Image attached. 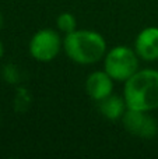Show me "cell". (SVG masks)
<instances>
[{
  "mask_svg": "<svg viewBox=\"0 0 158 159\" xmlns=\"http://www.w3.org/2000/svg\"><path fill=\"white\" fill-rule=\"evenodd\" d=\"M114 78L105 71V70H97L92 71L91 74H88V77L86 78V92L92 101L100 102L102 99H105L106 96L114 93Z\"/></svg>",
  "mask_w": 158,
  "mask_h": 159,
  "instance_id": "6",
  "label": "cell"
},
{
  "mask_svg": "<svg viewBox=\"0 0 158 159\" xmlns=\"http://www.w3.org/2000/svg\"><path fill=\"white\" fill-rule=\"evenodd\" d=\"M2 75H3V80L8 84H17L21 78V74H20V69L16 66V64H6L3 67V71H2Z\"/></svg>",
  "mask_w": 158,
  "mask_h": 159,
  "instance_id": "11",
  "label": "cell"
},
{
  "mask_svg": "<svg viewBox=\"0 0 158 159\" xmlns=\"http://www.w3.org/2000/svg\"><path fill=\"white\" fill-rule=\"evenodd\" d=\"M56 27L60 32H63L64 35L66 34H70L73 31L77 30V18H76L74 14L69 13V11H64V13H60L56 18Z\"/></svg>",
  "mask_w": 158,
  "mask_h": 159,
  "instance_id": "9",
  "label": "cell"
},
{
  "mask_svg": "<svg viewBox=\"0 0 158 159\" xmlns=\"http://www.w3.org/2000/svg\"><path fill=\"white\" fill-rule=\"evenodd\" d=\"M31 101H32V98H31V93L28 92V89L24 87H20L17 89L16 98H14V109L17 112H25L30 107Z\"/></svg>",
  "mask_w": 158,
  "mask_h": 159,
  "instance_id": "10",
  "label": "cell"
},
{
  "mask_svg": "<svg viewBox=\"0 0 158 159\" xmlns=\"http://www.w3.org/2000/svg\"><path fill=\"white\" fill-rule=\"evenodd\" d=\"M98 110L106 120L116 121L122 120L123 115L128 110V105H126V101L123 96L112 93V95L106 96L105 99L98 102Z\"/></svg>",
  "mask_w": 158,
  "mask_h": 159,
  "instance_id": "8",
  "label": "cell"
},
{
  "mask_svg": "<svg viewBox=\"0 0 158 159\" xmlns=\"http://www.w3.org/2000/svg\"><path fill=\"white\" fill-rule=\"evenodd\" d=\"M150 112L128 109L122 117L123 127L128 133L143 140H151L158 134V123Z\"/></svg>",
  "mask_w": 158,
  "mask_h": 159,
  "instance_id": "5",
  "label": "cell"
},
{
  "mask_svg": "<svg viewBox=\"0 0 158 159\" xmlns=\"http://www.w3.org/2000/svg\"><path fill=\"white\" fill-rule=\"evenodd\" d=\"M134 50L144 61L158 60V27H146L136 36Z\"/></svg>",
  "mask_w": 158,
  "mask_h": 159,
  "instance_id": "7",
  "label": "cell"
},
{
  "mask_svg": "<svg viewBox=\"0 0 158 159\" xmlns=\"http://www.w3.org/2000/svg\"><path fill=\"white\" fill-rule=\"evenodd\" d=\"M3 55H4V45H3V42L0 41V59L3 57Z\"/></svg>",
  "mask_w": 158,
  "mask_h": 159,
  "instance_id": "12",
  "label": "cell"
},
{
  "mask_svg": "<svg viewBox=\"0 0 158 159\" xmlns=\"http://www.w3.org/2000/svg\"><path fill=\"white\" fill-rule=\"evenodd\" d=\"M139 60L140 57L133 48L118 45L106 50L104 70L114 78V81L125 82L139 70Z\"/></svg>",
  "mask_w": 158,
  "mask_h": 159,
  "instance_id": "3",
  "label": "cell"
},
{
  "mask_svg": "<svg viewBox=\"0 0 158 159\" xmlns=\"http://www.w3.org/2000/svg\"><path fill=\"white\" fill-rule=\"evenodd\" d=\"M63 50L76 64L91 66L104 60L106 55V41L100 32L92 30H76L66 34Z\"/></svg>",
  "mask_w": 158,
  "mask_h": 159,
  "instance_id": "1",
  "label": "cell"
},
{
  "mask_svg": "<svg viewBox=\"0 0 158 159\" xmlns=\"http://www.w3.org/2000/svg\"><path fill=\"white\" fill-rule=\"evenodd\" d=\"M128 109L153 112L158 109V70H137L123 85Z\"/></svg>",
  "mask_w": 158,
  "mask_h": 159,
  "instance_id": "2",
  "label": "cell"
},
{
  "mask_svg": "<svg viewBox=\"0 0 158 159\" xmlns=\"http://www.w3.org/2000/svg\"><path fill=\"white\" fill-rule=\"evenodd\" d=\"M63 49V39L59 32L52 28H42L36 31L30 39L28 52L34 60L39 63H49Z\"/></svg>",
  "mask_w": 158,
  "mask_h": 159,
  "instance_id": "4",
  "label": "cell"
},
{
  "mask_svg": "<svg viewBox=\"0 0 158 159\" xmlns=\"http://www.w3.org/2000/svg\"><path fill=\"white\" fill-rule=\"evenodd\" d=\"M3 24H4V18H3V14L0 13V28L3 27Z\"/></svg>",
  "mask_w": 158,
  "mask_h": 159,
  "instance_id": "13",
  "label": "cell"
}]
</instances>
